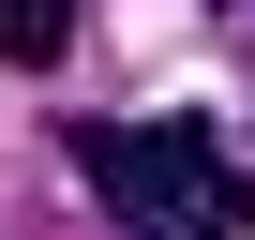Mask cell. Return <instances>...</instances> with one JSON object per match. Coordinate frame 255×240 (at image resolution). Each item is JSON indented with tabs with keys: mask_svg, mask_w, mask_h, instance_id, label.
I'll return each instance as SVG.
<instances>
[{
	"mask_svg": "<svg viewBox=\"0 0 255 240\" xmlns=\"http://www.w3.org/2000/svg\"><path fill=\"white\" fill-rule=\"evenodd\" d=\"M75 165H90V195L135 225V240H240L255 225V180L225 165L210 120H90Z\"/></svg>",
	"mask_w": 255,
	"mask_h": 240,
	"instance_id": "6da1fadb",
	"label": "cell"
},
{
	"mask_svg": "<svg viewBox=\"0 0 255 240\" xmlns=\"http://www.w3.org/2000/svg\"><path fill=\"white\" fill-rule=\"evenodd\" d=\"M75 45V0H0V60H60Z\"/></svg>",
	"mask_w": 255,
	"mask_h": 240,
	"instance_id": "7a4b0ae2",
	"label": "cell"
}]
</instances>
